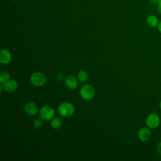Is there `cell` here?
<instances>
[{"label": "cell", "mask_w": 161, "mask_h": 161, "mask_svg": "<svg viewBox=\"0 0 161 161\" xmlns=\"http://www.w3.org/2000/svg\"><path fill=\"white\" fill-rule=\"evenodd\" d=\"M74 106L72 104L68 102L62 103L58 107V112L60 116L64 118H68L72 116L74 113Z\"/></svg>", "instance_id": "6da1fadb"}, {"label": "cell", "mask_w": 161, "mask_h": 161, "mask_svg": "<svg viewBox=\"0 0 161 161\" xmlns=\"http://www.w3.org/2000/svg\"><path fill=\"white\" fill-rule=\"evenodd\" d=\"M157 28L158 31L160 33H161V21H159V23H158V26H157Z\"/></svg>", "instance_id": "d6986e66"}, {"label": "cell", "mask_w": 161, "mask_h": 161, "mask_svg": "<svg viewBox=\"0 0 161 161\" xmlns=\"http://www.w3.org/2000/svg\"><path fill=\"white\" fill-rule=\"evenodd\" d=\"M95 94V89L91 84H85L80 87V95L81 97L86 101L92 99L94 97Z\"/></svg>", "instance_id": "7a4b0ae2"}, {"label": "cell", "mask_w": 161, "mask_h": 161, "mask_svg": "<svg viewBox=\"0 0 161 161\" xmlns=\"http://www.w3.org/2000/svg\"><path fill=\"white\" fill-rule=\"evenodd\" d=\"M156 151L161 156V141L159 142L156 145Z\"/></svg>", "instance_id": "2e32d148"}, {"label": "cell", "mask_w": 161, "mask_h": 161, "mask_svg": "<svg viewBox=\"0 0 161 161\" xmlns=\"http://www.w3.org/2000/svg\"><path fill=\"white\" fill-rule=\"evenodd\" d=\"M43 122L41 119H36L33 121V127L35 128H40L42 126Z\"/></svg>", "instance_id": "9a60e30c"}, {"label": "cell", "mask_w": 161, "mask_h": 161, "mask_svg": "<svg viewBox=\"0 0 161 161\" xmlns=\"http://www.w3.org/2000/svg\"><path fill=\"white\" fill-rule=\"evenodd\" d=\"M3 89L8 92H12L16 91L18 88V84L16 80L14 79H9L4 84H3Z\"/></svg>", "instance_id": "52a82bcc"}, {"label": "cell", "mask_w": 161, "mask_h": 161, "mask_svg": "<svg viewBox=\"0 0 161 161\" xmlns=\"http://www.w3.org/2000/svg\"><path fill=\"white\" fill-rule=\"evenodd\" d=\"M160 118L156 113H151L148 114L145 119L146 126L150 129H155L160 125Z\"/></svg>", "instance_id": "277c9868"}, {"label": "cell", "mask_w": 161, "mask_h": 161, "mask_svg": "<svg viewBox=\"0 0 161 161\" xmlns=\"http://www.w3.org/2000/svg\"><path fill=\"white\" fill-rule=\"evenodd\" d=\"M159 1H160V0H149L150 4H153V5H156V4L158 3V2Z\"/></svg>", "instance_id": "ac0fdd59"}, {"label": "cell", "mask_w": 161, "mask_h": 161, "mask_svg": "<svg viewBox=\"0 0 161 161\" xmlns=\"http://www.w3.org/2000/svg\"><path fill=\"white\" fill-rule=\"evenodd\" d=\"M159 19L158 17L154 14H150L146 18V23L147 24L152 28L157 27L159 23Z\"/></svg>", "instance_id": "8fae6325"}, {"label": "cell", "mask_w": 161, "mask_h": 161, "mask_svg": "<svg viewBox=\"0 0 161 161\" xmlns=\"http://www.w3.org/2000/svg\"><path fill=\"white\" fill-rule=\"evenodd\" d=\"M156 6H157V12L161 15V0H160L158 2V3L156 4Z\"/></svg>", "instance_id": "e0dca14e"}, {"label": "cell", "mask_w": 161, "mask_h": 161, "mask_svg": "<svg viewBox=\"0 0 161 161\" xmlns=\"http://www.w3.org/2000/svg\"><path fill=\"white\" fill-rule=\"evenodd\" d=\"M55 115V110L50 106H43L39 112V116L42 119L48 121L52 119Z\"/></svg>", "instance_id": "5b68a950"}, {"label": "cell", "mask_w": 161, "mask_h": 161, "mask_svg": "<svg viewBox=\"0 0 161 161\" xmlns=\"http://www.w3.org/2000/svg\"><path fill=\"white\" fill-rule=\"evenodd\" d=\"M158 107H159V108L161 109V100L160 101V102H159V103H158Z\"/></svg>", "instance_id": "44dd1931"}, {"label": "cell", "mask_w": 161, "mask_h": 161, "mask_svg": "<svg viewBox=\"0 0 161 161\" xmlns=\"http://www.w3.org/2000/svg\"><path fill=\"white\" fill-rule=\"evenodd\" d=\"M14 1H18V0H14Z\"/></svg>", "instance_id": "7402d4cb"}, {"label": "cell", "mask_w": 161, "mask_h": 161, "mask_svg": "<svg viewBox=\"0 0 161 161\" xmlns=\"http://www.w3.org/2000/svg\"><path fill=\"white\" fill-rule=\"evenodd\" d=\"M66 86L70 89H75L78 86V81L74 75H69L64 80Z\"/></svg>", "instance_id": "9c48e42d"}, {"label": "cell", "mask_w": 161, "mask_h": 161, "mask_svg": "<svg viewBox=\"0 0 161 161\" xmlns=\"http://www.w3.org/2000/svg\"><path fill=\"white\" fill-rule=\"evenodd\" d=\"M24 109L25 112L30 116H35L38 112V107L33 102H28L25 104Z\"/></svg>", "instance_id": "30bf717a"}, {"label": "cell", "mask_w": 161, "mask_h": 161, "mask_svg": "<svg viewBox=\"0 0 161 161\" xmlns=\"http://www.w3.org/2000/svg\"><path fill=\"white\" fill-rule=\"evenodd\" d=\"M12 58L11 52L5 48H3L0 51V62L2 64H8Z\"/></svg>", "instance_id": "ba28073f"}, {"label": "cell", "mask_w": 161, "mask_h": 161, "mask_svg": "<svg viewBox=\"0 0 161 161\" xmlns=\"http://www.w3.org/2000/svg\"><path fill=\"white\" fill-rule=\"evenodd\" d=\"M137 135H138V139L141 142H146L150 140L152 136V133L149 128L142 127L138 130Z\"/></svg>", "instance_id": "8992f818"}, {"label": "cell", "mask_w": 161, "mask_h": 161, "mask_svg": "<svg viewBox=\"0 0 161 161\" xmlns=\"http://www.w3.org/2000/svg\"><path fill=\"white\" fill-rule=\"evenodd\" d=\"M47 81L46 76L44 74L36 72L33 73L30 77V82L32 85L36 87H40L43 86Z\"/></svg>", "instance_id": "3957f363"}, {"label": "cell", "mask_w": 161, "mask_h": 161, "mask_svg": "<svg viewBox=\"0 0 161 161\" xmlns=\"http://www.w3.org/2000/svg\"><path fill=\"white\" fill-rule=\"evenodd\" d=\"M63 77H64V75H63V74H57V78L58 79H62V78H63Z\"/></svg>", "instance_id": "ffe728a7"}, {"label": "cell", "mask_w": 161, "mask_h": 161, "mask_svg": "<svg viewBox=\"0 0 161 161\" xmlns=\"http://www.w3.org/2000/svg\"><path fill=\"white\" fill-rule=\"evenodd\" d=\"M62 125V121L60 118H55L52 119L50 126L53 129H58Z\"/></svg>", "instance_id": "4fadbf2b"}, {"label": "cell", "mask_w": 161, "mask_h": 161, "mask_svg": "<svg viewBox=\"0 0 161 161\" xmlns=\"http://www.w3.org/2000/svg\"><path fill=\"white\" fill-rule=\"evenodd\" d=\"M10 79V75L7 72H2L0 74V82L4 84L6 81Z\"/></svg>", "instance_id": "5bb4252c"}, {"label": "cell", "mask_w": 161, "mask_h": 161, "mask_svg": "<svg viewBox=\"0 0 161 161\" xmlns=\"http://www.w3.org/2000/svg\"><path fill=\"white\" fill-rule=\"evenodd\" d=\"M89 78V75L88 73L84 70H80L78 74H77V79L79 81L82 82H86Z\"/></svg>", "instance_id": "7c38bea8"}]
</instances>
